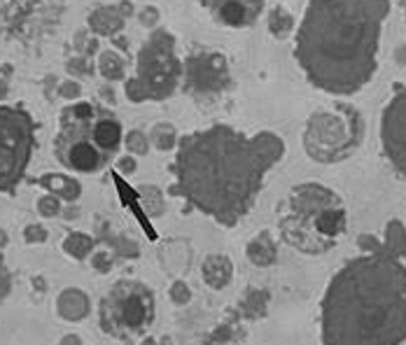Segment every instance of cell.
Instances as JSON below:
<instances>
[{
	"instance_id": "836d02e7",
	"label": "cell",
	"mask_w": 406,
	"mask_h": 345,
	"mask_svg": "<svg viewBox=\"0 0 406 345\" xmlns=\"http://www.w3.org/2000/svg\"><path fill=\"white\" fill-rule=\"evenodd\" d=\"M8 91H10L8 82H5V80L0 77V100H3V98H8Z\"/></svg>"
},
{
	"instance_id": "5bb4252c",
	"label": "cell",
	"mask_w": 406,
	"mask_h": 345,
	"mask_svg": "<svg viewBox=\"0 0 406 345\" xmlns=\"http://www.w3.org/2000/svg\"><path fill=\"white\" fill-rule=\"evenodd\" d=\"M201 275H203V280L212 287V290H222V287H227L231 282L234 266H231L229 257L212 254V257H208V259L203 261Z\"/></svg>"
},
{
	"instance_id": "2e32d148",
	"label": "cell",
	"mask_w": 406,
	"mask_h": 345,
	"mask_svg": "<svg viewBox=\"0 0 406 345\" xmlns=\"http://www.w3.org/2000/svg\"><path fill=\"white\" fill-rule=\"evenodd\" d=\"M248 259L255 263V266H273L278 259V248H276V241L271 238L268 231L264 234L255 236L252 241L248 243Z\"/></svg>"
},
{
	"instance_id": "cb8c5ba5",
	"label": "cell",
	"mask_w": 406,
	"mask_h": 345,
	"mask_svg": "<svg viewBox=\"0 0 406 345\" xmlns=\"http://www.w3.org/2000/svg\"><path fill=\"white\" fill-rule=\"evenodd\" d=\"M140 201L142 205L149 210V215L157 217L161 212V192L157 189V187H140Z\"/></svg>"
},
{
	"instance_id": "8fae6325",
	"label": "cell",
	"mask_w": 406,
	"mask_h": 345,
	"mask_svg": "<svg viewBox=\"0 0 406 345\" xmlns=\"http://www.w3.org/2000/svg\"><path fill=\"white\" fill-rule=\"evenodd\" d=\"M380 147L392 168L406 178V86L380 112Z\"/></svg>"
},
{
	"instance_id": "5b68a950",
	"label": "cell",
	"mask_w": 406,
	"mask_h": 345,
	"mask_svg": "<svg viewBox=\"0 0 406 345\" xmlns=\"http://www.w3.org/2000/svg\"><path fill=\"white\" fill-rule=\"evenodd\" d=\"M183 80V61L176 54V37L166 28L152 30L136 59V75L127 80L124 93L131 103L166 100Z\"/></svg>"
},
{
	"instance_id": "e575fe53",
	"label": "cell",
	"mask_w": 406,
	"mask_h": 345,
	"mask_svg": "<svg viewBox=\"0 0 406 345\" xmlns=\"http://www.w3.org/2000/svg\"><path fill=\"white\" fill-rule=\"evenodd\" d=\"M5 241H8V238H5V234H3V231H0V248L5 245Z\"/></svg>"
},
{
	"instance_id": "4dcf8cb0",
	"label": "cell",
	"mask_w": 406,
	"mask_h": 345,
	"mask_svg": "<svg viewBox=\"0 0 406 345\" xmlns=\"http://www.w3.org/2000/svg\"><path fill=\"white\" fill-rule=\"evenodd\" d=\"M93 266L98 268V271H108L110 268V254L108 252H98L93 257Z\"/></svg>"
},
{
	"instance_id": "6da1fadb",
	"label": "cell",
	"mask_w": 406,
	"mask_h": 345,
	"mask_svg": "<svg viewBox=\"0 0 406 345\" xmlns=\"http://www.w3.org/2000/svg\"><path fill=\"white\" fill-rule=\"evenodd\" d=\"M285 149L273 131L248 136L229 124H212L187 133L176 149L173 194L222 227H236L252 210L266 173L283 161Z\"/></svg>"
},
{
	"instance_id": "603a6c76",
	"label": "cell",
	"mask_w": 406,
	"mask_h": 345,
	"mask_svg": "<svg viewBox=\"0 0 406 345\" xmlns=\"http://www.w3.org/2000/svg\"><path fill=\"white\" fill-rule=\"evenodd\" d=\"M124 142H127L129 154H133V156L147 154V149H149V138L142 133V131H129Z\"/></svg>"
},
{
	"instance_id": "d590c367",
	"label": "cell",
	"mask_w": 406,
	"mask_h": 345,
	"mask_svg": "<svg viewBox=\"0 0 406 345\" xmlns=\"http://www.w3.org/2000/svg\"><path fill=\"white\" fill-rule=\"evenodd\" d=\"M142 345H154V338H145V343Z\"/></svg>"
},
{
	"instance_id": "8992f818",
	"label": "cell",
	"mask_w": 406,
	"mask_h": 345,
	"mask_svg": "<svg viewBox=\"0 0 406 345\" xmlns=\"http://www.w3.org/2000/svg\"><path fill=\"white\" fill-rule=\"evenodd\" d=\"M101 108L84 100H73L61 110L59 136L54 140L56 159L73 173H101L110 164L108 156L98 145L96 122Z\"/></svg>"
},
{
	"instance_id": "83f0119b",
	"label": "cell",
	"mask_w": 406,
	"mask_h": 345,
	"mask_svg": "<svg viewBox=\"0 0 406 345\" xmlns=\"http://www.w3.org/2000/svg\"><path fill=\"white\" fill-rule=\"evenodd\" d=\"M24 236H26L28 243H45L47 241V231H45V227H40V224H30V227H26Z\"/></svg>"
},
{
	"instance_id": "9a60e30c",
	"label": "cell",
	"mask_w": 406,
	"mask_h": 345,
	"mask_svg": "<svg viewBox=\"0 0 406 345\" xmlns=\"http://www.w3.org/2000/svg\"><path fill=\"white\" fill-rule=\"evenodd\" d=\"M37 185L45 187L47 192H52L54 196L66 201H75L80 196V192H82L80 182L73 175H66V173H47L42 178H37Z\"/></svg>"
},
{
	"instance_id": "d6a6232c",
	"label": "cell",
	"mask_w": 406,
	"mask_h": 345,
	"mask_svg": "<svg viewBox=\"0 0 406 345\" xmlns=\"http://www.w3.org/2000/svg\"><path fill=\"white\" fill-rule=\"evenodd\" d=\"M61 345H82V341H80V336L68 334V336H64V341H61Z\"/></svg>"
},
{
	"instance_id": "4fadbf2b",
	"label": "cell",
	"mask_w": 406,
	"mask_h": 345,
	"mask_svg": "<svg viewBox=\"0 0 406 345\" xmlns=\"http://www.w3.org/2000/svg\"><path fill=\"white\" fill-rule=\"evenodd\" d=\"M131 15H133V3H129V0L117 5H101L89 15V28L98 35L112 37L124 28Z\"/></svg>"
},
{
	"instance_id": "e0dca14e",
	"label": "cell",
	"mask_w": 406,
	"mask_h": 345,
	"mask_svg": "<svg viewBox=\"0 0 406 345\" xmlns=\"http://www.w3.org/2000/svg\"><path fill=\"white\" fill-rule=\"evenodd\" d=\"M56 310H59V315H61V317L77 322V319H82V317L86 315V313H89V299H86L80 290H66V292L59 297Z\"/></svg>"
},
{
	"instance_id": "ba28073f",
	"label": "cell",
	"mask_w": 406,
	"mask_h": 345,
	"mask_svg": "<svg viewBox=\"0 0 406 345\" xmlns=\"http://www.w3.org/2000/svg\"><path fill=\"white\" fill-rule=\"evenodd\" d=\"M101 329L115 338L142 334L154 322V294L140 280H117L98 306Z\"/></svg>"
},
{
	"instance_id": "7c38bea8",
	"label": "cell",
	"mask_w": 406,
	"mask_h": 345,
	"mask_svg": "<svg viewBox=\"0 0 406 345\" xmlns=\"http://www.w3.org/2000/svg\"><path fill=\"white\" fill-rule=\"evenodd\" d=\"M266 0H210V10L222 26L248 28L259 19Z\"/></svg>"
},
{
	"instance_id": "4316f807",
	"label": "cell",
	"mask_w": 406,
	"mask_h": 345,
	"mask_svg": "<svg viewBox=\"0 0 406 345\" xmlns=\"http://www.w3.org/2000/svg\"><path fill=\"white\" fill-rule=\"evenodd\" d=\"M80 93H82V86H80V82H75V80H64L61 86H59L61 98L75 100V98H80Z\"/></svg>"
},
{
	"instance_id": "7a4b0ae2",
	"label": "cell",
	"mask_w": 406,
	"mask_h": 345,
	"mask_svg": "<svg viewBox=\"0 0 406 345\" xmlns=\"http://www.w3.org/2000/svg\"><path fill=\"white\" fill-rule=\"evenodd\" d=\"M390 0H308L295 37V59L315 89L353 96L378 71L380 30Z\"/></svg>"
},
{
	"instance_id": "30bf717a",
	"label": "cell",
	"mask_w": 406,
	"mask_h": 345,
	"mask_svg": "<svg viewBox=\"0 0 406 345\" xmlns=\"http://www.w3.org/2000/svg\"><path fill=\"white\" fill-rule=\"evenodd\" d=\"M185 86L194 96H217L231 84L229 64L217 52H199L192 54L183 64Z\"/></svg>"
},
{
	"instance_id": "ac0fdd59",
	"label": "cell",
	"mask_w": 406,
	"mask_h": 345,
	"mask_svg": "<svg viewBox=\"0 0 406 345\" xmlns=\"http://www.w3.org/2000/svg\"><path fill=\"white\" fill-rule=\"evenodd\" d=\"M383 252H388L390 257H397V259L406 257V229L399 219H390V222L385 224Z\"/></svg>"
},
{
	"instance_id": "9c48e42d",
	"label": "cell",
	"mask_w": 406,
	"mask_h": 345,
	"mask_svg": "<svg viewBox=\"0 0 406 345\" xmlns=\"http://www.w3.org/2000/svg\"><path fill=\"white\" fill-rule=\"evenodd\" d=\"M35 147V122L24 108L0 105V194L21 182Z\"/></svg>"
},
{
	"instance_id": "ffe728a7",
	"label": "cell",
	"mask_w": 406,
	"mask_h": 345,
	"mask_svg": "<svg viewBox=\"0 0 406 345\" xmlns=\"http://www.w3.org/2000/svg\"><path fill=\"white\" fill-rule=\"evenodd\" d=\"M268 30H271L273 37H278V40H283L295 30V17L290 15L285 8H273L271 15H268Z\"/></svg>"
},
{
	"instance_id": "484cf974",
	"label": "cell",
	"mask_w": 406,
	"mask_h": 345,
	"mask_svg": "<svg viewBox=\"0 0 406 345\" xmlns=\"http://www.w3.org/2000/svg\"><path fill=\"white\" fill-rule=\"evenodd\" d=\"M171 301L173 304H178V306H185V304H190V299H192V290L187 287V282L183 280H178V282H173V287H171Z\"/></svg>"
},
{
	"instance_id": "52a82bcc",
	"label": "cell",
	"mask_w": 406,
	"mask_h": 345,
	"mask_svg": "<svg viewBox=\"0 0 406 345\" xmlns=\"http://www.w3.org/2000/svg\"><path fill=\"white\" fill-rule=\"evenodd\" d=\"M365 136L360 112L351 105L317 110L308 117L304 129V147L313 161L334 164L358 149Z\"/></svg>"
},
{
	"instance_id": "44dd1931",
	"label": "cell",
	"mask_w": 406,
	"mask_h": 345,
	"mask_svg": "<svg viewBox=\"0 0 406 345\" xmlns=\"http://www.w3.org/2000/svg\"><path fill=\"white\" fill-rule=\"evenodd\" d=\"M64 250H66V254L75 257V259H84L93 250V241L86 234H71L64 241Z\"/></svg>"
},
{
	"instance_id": "f546056e",
	"label": "cell",
	"mask_w": 406,
	"mask_h": 345,
	"mask_svg": "<svg viewBox=\"0 0 406 345\" xmlns=\"http://www.w3.org/2000/svg\"><path fill=\"white\" fill-rule=\"evenodd\" d=\"M117 168H120V173H136V159H133V154H129V156H122L120 161H117Z\"/></svg>"
},
{
	"instance_id": "1f68e13d",
	"label": "cell",
	"mask_w": 406,
	"mask_h": 345,
	"mask_svg": "<svg viewBox=\"0 0 406 345\" xmlns=\"http://www.w3.org/2000/svg\"><path fill=\"white\" fill-rule=\"evenodd\" d=\"M157 19H159V12L154 10V8H147V10L140 15V21L145 24V26H152V24L157 21Z\"/></svg>"
},
{
	"instance_id": "d6986e66",
	"label": "cell",
	"mask_w": 406,
	"mask_h": 345,
	"mask_svg": "<svg viewBox=\"0 0 406 345\" xmlns=\"http://www.w3.org/2000/svg\"><path fill=\"white\" fill-rule=\"evenodd\" d=\"M98 73H101L108 82L124 80V75H127V61H124L122 54H117L115 49H105V52H101V56H98Z\"/></svg>"
},
{
	"instance_id": "277c9868",
	"label": "cell",
	"mask_w": 406,
	"mask_h": 345,
	"mask_svg": "<svg viewBox=\"0 0 406 345\" xmlns=\"http://www.w3.org/2000/svg\"><path fill=\"white\" fill-rule=\"evenodd\" d=\"M278 227L287 245L304 254H324L346 234L348 212L334 189L304 182L285 201Z\"/></svg>"
},
{
	"instance_id": "d4e9b609",
	"label": "cell",
	"mask_w": 406,
	"mask_h": 345,
	"mask_svg": "<svg viewBox=\"0 0 406 345\" xmlns=\"http://www.w3.org/2000/svg\"><path fill=\"white\" fill-rule=\"evenodd\" d=\"M37 212H40L42 217H54L61 212V203H59V196H54V194H45L40 201H37Z\"/></svg>"
},
{
	"instance_id": "7402d4cb",
	"label": "cell",
	"mask_w": 406,
	"mask_h": 345,
	"mask_svg": "<svg viewBox=\"0 0 406 345\" xmlns=\"http://www.w3.org/2000/svg\"><path fill=\"white\" fill-rule=\"evenodd\" d=\"M178 133H176V129L171 127V124H157V127L152 129V133H149L147 138H149V142H154V147L157 149H171V147H176V138Z\"/></svg>"
},
{
	"instance_id": "f1b7e54d",
	"label": "cell",
	"mask_w": 406,
	"mask_h": 345,
	"mask_svg": "<svg viewBox=\"0 0 406 345\" xmlns=\"http://www.w3.org/2000/svg\"><path fill=\"white\" fill-rule=\"evenodd\" d=\"M91 71H93V68L86 66L84 59H73L71 64H68V73H73L75 77H77V75H86V73H91Z\"/></svg>"
},
{
	"instance_id": "3957f363",
	"label": "cell",
	"mask_w": 406,
	"mask_h": 345,
	"mask_svg": "<svg viewBox=\"0 0 406 345\" xmlns=\"http://www.w3.org/2000/svg\"><path fill=\"white\" fill-rule=\"evenodd\" d=\"M322 345H402L406 341V266L378 252L346 261L320 304Z\"/></svg>"
},
{
	"instance_id": "8d00e7d4",
	"label": "cell",
	"mask_w": 406,
	"mask_h": 345,
	"mask_svg": "<svg viewBox=\"0 0 406 345\" xmlns=\"http://www.w3.org/2000/svg\"><path fill=\"white\" fill-rule=\"evenodd\" d=\"M404 15H406V12H404Z\"/></svg>"
}]
</instances>
